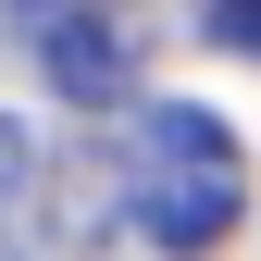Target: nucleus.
Segmentation results:
<instances>
[{
  "label": "nucleus",
  "instance_id": "nucleus-1",
  "mask_svg": "<svg viewBox=\"0 0 261 261\" xmlns=\"http://www.w3.org/2000/svg\"><path fill=\"white\" fill-rule=\"evenodd\" d=\"M112 199L149 249L174 261H212L224 237L249 224V149L212 100H137L124 112V149H112Z\"/></svg>",
  "mask_w": 261,
  "mask_h": 261
},
{
  "label": "nucleus",
  "instance_id": "nucleus-2",
  "mask_svg": "<svg viewBox=\"0 0 261 261\" xmlns=\"http://www.w3.org/2000/svg\"><path fill=\"white\" fill-rule=\"evenodd\" d=\"M25 50H38V75L75 112L137 100V25H124V13H25Z\"/></svg>",
  "mask_w": 261,
  "mask_h": 261
},
{
  "label": "nucleus",
  "instance_id": "nucleus-3",
  "mask_svg": "<svg viewBox=\"0 0 261 261\" xmlns=\"http://www.w3.org/2000/svg\"><path fill=\"white\" fill-rule=\"evenodd\" d=\"M25 212H38V149H25V124L0 112V261H25Z\"/></svg>",
  "mask_w": 261,
  "mask_h": 261
},
{
  "label": "nucleus",
  "instance_id": "nucleus-4",
  "mask_svg": "<svg viewBox=\"0 0 261 261\" xmlns=\"http://www.w3.org/2000/svg\"><path fill=\"white\" fill-rule=\"evenodd\" d=\"M212 38H224V50H249V62H261V0H212Z\"/></svg>",
  "mask_w": 261,
  "mask_h": 261
}]
</instances>
